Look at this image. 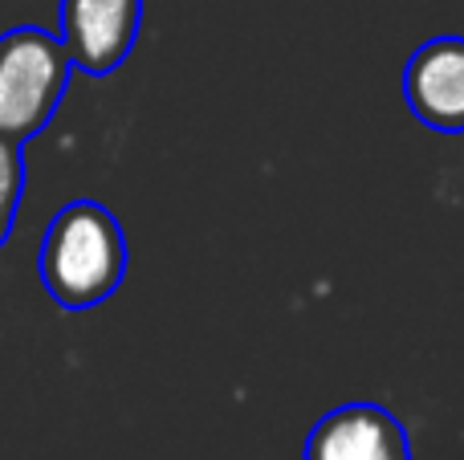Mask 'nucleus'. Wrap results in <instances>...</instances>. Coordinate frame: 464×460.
<instances>
[{"mask_svg":"<svg viewBox=\"0 0 464 460\" xmlns=\"http://www.w3.org/2000/svg\"><path fill=\"white\" fill-rule=\"evenodd\" d=\"M143 0H62V45L90 78H106L127 62L139 37Z\"/></svg>","mask_w":464,"mask_h":460,"instance_id":"obj_3","label":"nucleus"},{"mask_svg":"<svg viewBox=\"0 0 464 460\" xmlns=\"http://www.w3.org/2000/svg\"><path fill=\"white\" fill-rule=\"evenodd\" d=\"M70 53L62 37L45 29H21L0 37V135L13 143H29L45 130L70 86Z\"/></svg>","mask_w":464,"mask_h":460,"instance_id":"obj_2","label":"nucleus"},{"mask_svg":"<svg viewBox=\"0 0 464 460\" xmlns=\"http://www.w3.org/2000/svg\"><path fill=\"white\" fill-rule=\"evenodd\" d=\"M403 98L432 130H464V37H432L408 57Z\"/></svg>","mask_w":464,"mask_h":460,"instance_id":"obj_5","label":"nucleus"},{"mask_svg":"<svg viewBox=\"0 0 464 460\" xmlns=\"http://www.w3.org/2000/svg\"><path fill=\"white\" fill-rule=\"evenodd\" d=\"M41 285L62 310L106 302L127 277L122 225L98 200H73L49 220L37 253Z\"/></svg>","mask_w":464,"mask_h":460,"instance_id":"obj_1","label":"nucleus"},{"mask_svg":"<svg viewBox=\"0 0 464 460\" xmlns=\"http://www.w3.org/2000/svg\"><path fill=\"white\" fill-rule=\"evenodd\" d=\"M21 192H24V159H21V143L0 135V244L13 233L16 208H21Z\"/></svg>","mask_w":464,"mask_h":460,"instance_id":"obj_6","label":"nucleus"},{"mask_svg":"<svg viewBox=\"0 0 464 460\" xmlns=\"http://www.w3.org/2000/svg\"><path fill=\"white\" fill-rule=\"evenodd\" d=\"M305 460H411V440L387 407L343 404L310 428Z\"/></svg>","mask_w":464,"mask_h":460,"instance_id":"obj_4","label":"nucleus"}]
</instances>
